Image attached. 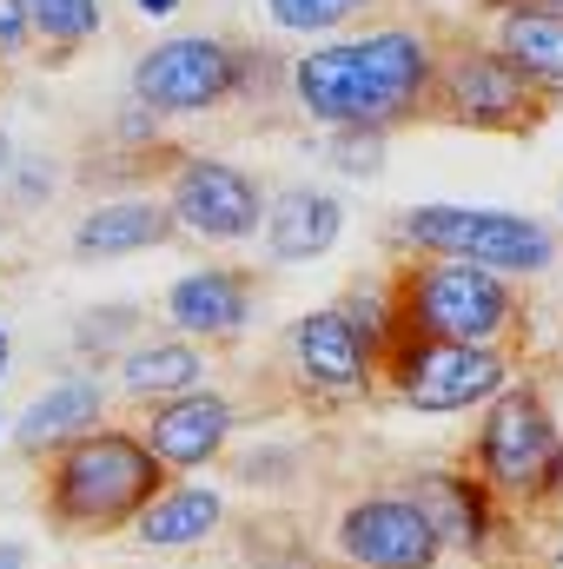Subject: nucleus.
<instances>
[{
    "label": "nucleus",
    "mask_w": 563,
    "mask_h": 569,
    "mask_svg": "<svg viewBox=\"0 0 563 569\" xmlns=\"http://www.w3.org/2000/svg\"><path fill=\"white\" fill-rule=\"evenodd\" d=\"M431 80H437V53L418 27H372L358 40H332L292 60L298 107L332 133L338 127L392 133L431 100Z\"/></svg>",
    "instance_id": "nucleus-1"
},
{
    "label": "nucleus",
    "mask_w": 563,
    "mask_h": 569,
    "mask_svg": "<svg viewBox=\"0 0 563 569\" xmlns=\"http://www.w3.org/2000/svg\"><path fill=\"white\" fill-rule=\"evenodd\" d=\"M166 470L134 430H87L47 463V517L60 530H120L159 497Z\"/></svg>",
    "instance_id": "nucleus-2"
},
{
    "label": "nucleus",
    "mask_w": 563,
    "mask_h": 569,
    "mask_svg": "<svg viewBox=\"0 0 563 569\" xmlns=\"http://www.w3.org/2000/svg\"><path fill=\"white\" fill-rule=\"evenodd\" d=\"M398 298V325L418 338H444V345H497L517 325V291L511 279L464 266V259H424L405 272Z\"/></svg>",
    "instance_id": "nucleus-3"
},
{
    "label": "nucleus",
    "mask_w": 563,
    "mask_h": 569,
    "mask_svg": "<svg viewBox=\"0 0 563 569\" xmlns=\"http://www.w3.org/2000/svg\"><path fill=\"white\" fill-rule=\"evenodd\" d=\"M405 239L431 259H464V266H484L497 279H531V272L557 266L551 226L504 212V206H412Z\"/></svg>",
    "instance_id": "nucleus-4"
},
{
    "label": "nucleus",
    "mask_w": 563,
    "mask_h": 569,
    "mask_svg": "<svg viewBox=\"0 0 563 569\" xmlns=\"http://www.w3.org/2000/svg\"><path fill=\"white\" fill-rule=\"evenodd\" d=\"M477 470L497 497H551L563 483V437L537 391L504 385L477 430Z\"/></svg>",
    "instance_id": "nucleus-5"
},
{
    "label": "nucleus",
    "mask_w": 563,
    "mask_h": 569,
    "mask_svg": "<svg viewBox=\"0 0 563 569\" xmlns=\"http://www.w3.org/2000/svg\"><path fill=\"white\" fill-rule=\"evenodd\" d=\"M385 358H392V378H398L405 405L412 411H431V418L491 405L511 385V365L491 345H444V338H418L405 325H398V338H392Z\"/></svg>",
    "instance_id": "nucleus-6"
},
{
    "label": "nucleus",
    "mask_w": 563,
    "mask_h": 569,
    "mask_svg": "<svg viewBox=\"0 0 563 569\" xmlns=\"http://www.w3.org/2000/svg\"><path fill=\"white\" fill-rule=\"evenodd\" d=\"M134 100L159 120H192L233 100V47L219 33H172L134 60Z\"/></svg>",
    "instance_id": "nucleus-7"
},
{
    "label": "nucleus",
    "mask_w": 563,
    "mask_h": 569,
    "mask_svg": "<svg viewBox=\"0 0 563 569\" xmlns=\"http://www.w3.org/2000/svg\"><path fill=\"white\" fill-rule=\"evenodd\" d=\"M166 219L186 226L206 246H239V239H253L266 226V192H259V179L246 166L192 152V159H179V172L166 186Z\"/></svg>",
    "instance_id": "nucleus-8"
},
{
    "label": "nucleus",
    "mask_w": 563,
    "mask_h": 569,
    "mask_svg": "<svg viewBox=\"0 0 563 569\" xmlns=\"http://www.w3.org/2000/svg\"><path fill=\"white\" fill-rule=\"evenodd\" d=\"M431 100L451 113V120H464V127H531L537 113V87L497 53V47H464V53H451L444 67H437V80H431Z\"/></svg>",
    "instance_id": "nucleus-9"
},
{
    "label": "nucleus",
    "mask_w": 563,
    "mask_h": 569,
    "mask_svg": "<svg viewBox=\"0 0 563 569\" xmlns=\"http://www.w3.org/2000/svg\"><path fill=\"white\" fill-rule=\"evenodd\" d=\"M338 557L352 569H431L444 557L431 517H424L412 497H358L345 517H338Z\"/></svg>",
    "instance_id": "nucleus-10"
},
{
    "label": "nucleus",
    "mask_w": 563,
    "mask_h": 569,
    "mask_svg": "<svg viewBox=\"0 0 563 569\" xmlns=\"http://www.w3.org/2000/svg\"><path fill=\"white\" fill-rule=\"evenodd\" d=\"M226 437H233V405L206 385L186 391V398L152 405V418L140 430V443L159 457V470H199L226 450Z\"/></svg>",
    "instance_id": "nucleus-11"
},
{
    "label": "nucleus",
    "mask_w": 563,
    "mask_h": 569,
    "mask_svg": "<svg viewBox=\"0 0 563 569\" xmlns=\"http://www.w3.org/2000/svg\"><path fill=\"white\" fill-rule=\"evenodd\" d=\"M292 365L305 385L318 391H358L372 378V351L358 338V325L345 318V305H325V311H305L292 325Z\"/></svg>",
    "instance_id": "nucleus-12"
},
{
    "label": "nucleus",
    "mask_w": 563,
    "mask_h": 569,
    "mask_svg": "<svg viewBox=\"0 0 563 569\" xmlns=\"http://www.w3.org/2000/svg\"><path fill=\"white\" fill-rule=\"evenodd\" d=\"M259 232H266V252L279 266H312V259H325L338 246L345 206L332 192H318V186H285L279 199H266V226Z\"/></svg>",
    "instance_id": "nucleus-13"
},
{
    "label": "nucleus",
    "mask_w": 563,
    "mask_h": 569,
    "mask_svg": "<svg viewBox=\"0 0 563 569\" xmlns=\"http://www.w3.org/2000/svg\"><path fill=\"white\" fill-rule=\"evenodd\" d=\"M166 318L179 331H192V338H239L246 318H253V284H246V272H233V266H199V272L172 279Z\"/></svg>",
    "instance_id": "nucleus-14"
},
{
    "label": "nucleus",
    "mask_w": 563,
    "mask_h": 569,
    "mask_svg": "<svg viewBox=\"0 0 563 569\" xmlns=\"http://www.w3.org/2000/svg\"><path fill=\"white\" fill-rule=\"evenodd\" d=\"M100 411H107V385L100 378H60V385H47L27 411H20V425H13V443L20 450H60V443H73V437H87V430H100Z\"/></svg>",
    "instance_id": "nucleus-15"
},
{
    "label": "nucleus",
    "mask_w": 563,
    "mask_h": 569,
    "mask_svg": "<svg viewBox=\"0 0 563 569\" xmlns=\"http://www.w3.org/2000/svg\"><path fill=\"white\" fill-rule=\"evenodd\" d=\"M179 226L166 219V206H152V199H107V206H93L80 226H73V252L80 259H127V252H152V246H166Z\"/></svg>",
    "instance_id": "nucleus-16"
},
{
    "label": "nucleus",
    "mask_w": 563,
    "mask_h": 569,
    "mask_svg": "<svg viewBox=\"0 0 563 569\" xmlns=\"http://www.w3.org/2000/svg\"><path fill=\"white\" fill-rule=\"evenodd\" d=\"M412 503L431 517L437 543L484 550V537H491V497H484V483H471L457 470H424L418 483H412Z\"/></svg>",
    "instance_id": "nucleus-17"
},
{
    "label": "nucleus",
    "mask_w": 563,
    "mask_h": 569,
    "mask_svg": "<svg viewBox=\"0 0 563 569\" xmlns=\"http://www.w3.org/2000/svg\"><path fill=\"white\" fill-rule=\"evenodd\" d=\"M219 517H226V503L213 483H166L134 517V537L146 550H186V543H206L219 530Z\"/></svg>",
    "instance_id": "nucleus-18"
},
{
    "label": "nucleus",
    "mask_w": 563,
    "mask_h": 569,
    "mask_svg": "<svg viewBox=\"0 0 563 569\" xmlns=\"http://www.w3.org/2000/svg\"><path fill=\"white\" fill-rule=\"evenodd\" d=\"M497 53L537 93H557L563 87V7H511L504 27H497Z\"/></svg>",
    "instance_id": "nucleus-19"
},
{
    "label": "nucleus",
    "mask_w": 563,
    "mask_h": 569,
    "mask_svg": "<svg viewBox=\"0 0 563 569\" xmlns=\"http://www.w3.org/2000/svg\"><path fill=\"white\" fill-rule=\"evenodd\" d=\"M206 385V358L179 338H152V345H134L127 365H120V391L140 398V405H166V398H186Z\"/></svg>",
    "instance_id": "nucleus-20"
},
{
    "label": "nucleus",
    "mask_w": 563,
    "mask_h": 569,
    "mask_svg": "<svg viewBox=\"0 0 563 569\" xmlns=\"http://www.w3.org/2000/svg\"><path fill=\"white\" fill-rule=\"evenodd\" d=\"M20 7L47 47H87L100 33V0H20Z\"/></svg>",
    "instance_id": "nucleus-21"
},
{
    "label": "nucleus",
    "mask_w": 563,
    "mask_h": 569,
    "mask_svg": "<svg viewBox=\"0 0 563 569\" xmlns=\"http://www.w3.org/2000/svg\"><path fill=\"white\" fill-rule=\"evenodd\" d=\"M372 0H266V20L279 33H338L345 20H358Z\"/></svg>",
    "instance_id": "nucleus-22"
},
{
    "label": "nucleus",
    "mask_w": 563,
    "mask_h": 569,
    "mask_svg": "<svg viewBox=\"0 0 563 569\" xmlns=\"http://www.w3.org/2000/svg\"><path fill=\"white\" fill-rule=\"evenodd\" d=\"M325 152H332V166H338V172H352V179H372V172L385 166V133H365V127H338Z\"/></svg>",
    "instance_id": "nucleus-23"
},
{
    "label": "nucleus",
    "mask_w": 563,
    "mask_h": 569,
    "mask_svg": "<svg viewBox=\"0 0 563 569\" xmlns=\"http://www.w3.org/2000/svg\"><path fill=\"white\" fill-rule=\"evenodd\" d=\"M127 331H134V311H127V305H107V311H87L73 338H80V351H100V358H107Z\"/></svg>",
    "instance_id": "nucleus-24"
},
{
    "label": "nucleus",
    "mask_w": 563,
    "mask_h": 569,
    "mask_svg": "<svg viewBox=\"0 0 563 569\" xmlns=\"http://www.w3.org/2000/svg\"><path fill=\"white\" fill-rule=\"evenodd\" d=\"M33 40V27H27V7L20 0H0V53H20Z\"/></svg>",
    "instance_id": "nucleus-25"
},
{
    "label": "nucleus",
    "mask_w": 563,
    "mask_h": 569,
    "mask_svg": "<svg viewBox=\"0 0 563 569\" xmlns=\"http://www.w3.org/2000/svg\"><path fill=\"white\" fill-rule=\"evenodd\" d=\"M152 133H159V113H146L140 100H134V107L120 113V140H127V146H140V140H152Z\"/></svg>",
    "instance_id": "nucleus-26"
},
{
    "label": "nucleus",
    "mask_w": 563,
    "mask_h": 569,
    "mask_svg": "<svg viewBox=\"0 0 563 569\" xmlns=\"http://www.w3.org/2000/svg\"><path fill=\"white\" fill-rule=\"evenodd\" d=\"M47 186H53V179H47V172H33V166H27V172H20V186H13V192H20V199H40V192H47Z\"/></svg>",
    "instance_id": "nucleus-27"
},
{
    "label": "nucleus",
    "mask_w": 563,
    "mask_h": 569,
    "mask_svg": "<svg viewBox=\"0 0 563 569\" xmlns=\"http://www.w3.org/2000/svg\"><path fill=\"white\" fill-rule=\"evenodd\" d=\"M140 13H152V20H166V13H179V0H140Z\"/></svg>",
    "instance_id": "nucleus-28"
},
{
    "label": "nucleus",
    "mask_w": 563,
    "mask_h": 569,
    "mask_svg": "<svg viewBox=\"0 0 563 569\" xmlns=\"http://www.w3.org/2000/svg\"><path fill=\"white\" fill-rule=\"evenodd\" d=\"M491 7H504V13H511V7H563V0H491Z\"/></svg>",
    "instance_id": "nucleus-29"
},
{
    "label": "nucleus",
    "mask_w": 563,
    "mask_h": 569,
    "mask_svg": "<svg viewBox=\"0 0 563 569\" xmlns=\"http://www.w3.org/2000/svg\"><path fill=\"white\" fill-rule=\"evenodd\" d=\"M7 358H13V338H7V325H0V378H7Z\"/></svg>",
    "instance_id": "nucleus-30"
},
{
    "label": "nucleus",
    "mask_w": 563,
    "mask_h": 569,
    "mask_svg": "<svg viewBox=\"0 0 563 569\" xmlns=\"http://www.w3.org/2000/svg\"><path fill=\"white\" fill-rule=\"evenodd\" d=\"M0 569H20V550H0Z\"/></svg>",
    "instance_id": "nucleus-31"
},
{
    "label": "nucleus",
    "mask_w": 563,
    "mask_h": 569,
    "mask_svg": "<svg viewBox=\"0 0 563 569\" xmlns=\"http://www.w3.org/2000/svg\"><path fill=\"white\" fill-rule=\"evenodd\" d=\"M7 159H13V146H7V133H0V172H7Z\"/></svg>",
    "instance_id": "nucleus-32"
}]
</instances>
